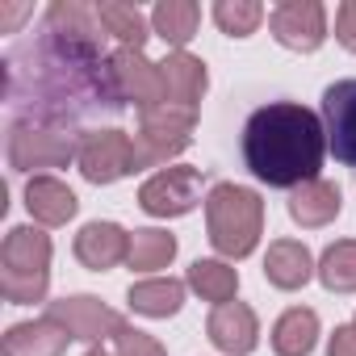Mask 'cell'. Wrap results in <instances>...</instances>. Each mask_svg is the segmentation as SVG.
<instances>
[{
	"label": "cell",
	"mask_w": 356,
	"mask_h": 356,
	"mask_svg": "<svg viewBox=\"0 0 356 356\" xmlns=\"http://www.w3.org/2000/svg\"><path fill=\"white\" fill-rule=\"evenodd\" d=\"M159 76H163V101L181 105V109H197V101L210 88L206 63L197 55H189V51H168L163 63H159Z\"/></svg>",
	"instance_id": "cell-14"
},
{
	"label": "cell",
	"mask_w": 356,
	"mask_h": 356,
	"mask_svg": "<svg viewBox=\"0 0 356 356\" xmlns=\"http://www.w3.org/2000/svg\"><path fill=\"white\" fill-rule=\"evenodd\" d=\"M30 13H34L30 5H0V26H5V30H13V26H17L22 17H30Z\"/></svg>",
	"instance_id": "cell-32"
},
{
	"label": "cell",
	"mask_w": 356,
	"mask_h": 356,
	"mask_svg": "<svg viewBox=\"0 0 356 356\" xmlns=\"http://www.w3.org/2000/svg\"><path fill=\"white\" fill-rule=\"evenodd\" d=\"M47 34L59 38V42H72V47H92V51H105L101 47V17H97V5H80V0H55L47 9Z\"/></svg>",
	"instance_id": "cell-16"
},
{
	"label": "cell",
	"mask_w": 356,
	"mask_h": 356,
	"mask_svg": "<svg viewBox=\"0 0 356 356\" xmlns=\"http://www.w3.org/2000/svg\"><path fill=\"white\" fill-rule=\"evenodd\" d=\"M339 185H331V181H306V185H298L293 193H289V218L298 222V227H306V231H314V227H327V222H335L339 218Z\"/></svg>",
	"instance_id": "cell-20"
},
{
	"label": "cell",
	"mask_w": 356,
	"mask_h": 356,
	"mask_svg": "<svg viewBox=\"0 0 356 356\" xmlns=\"http://www.w3.org/2000/svg\"><path fill=\"white\" fill-rule=\"evenodd\" d=\"M84 356H113V352H105V348H101V343H97V348H88V352H84Z\"/></svg>",
	"instance_id": "cell-33"
},
{
	"label": "cell",
	"mask_w": 356,
	"mask_h": 356,
	"mask_svg": "<svg viewBox=\"0 0 356 356\" xmlns=\"http://www.w3.org/2000/svg\"><path fill=\"white\" fill-rule=\"evenodd\" d=\"M206 331H210V343H214L218 352H227V356H248V352H256V343H260V318H256V310L243 306V302L214 306Z\"/></svg>",
	"instance_id": "cell-13"
},
{
	"label": "cell",
	"mask_w": 356,
	"mask_h": 356,
	"mask_svg": "<svg viewBox=\"0 0 356 356\" xmlns=\"http://www.w3.org/2000/svg\"><path fill=\"white\" fill-rule=\"evenodd\" d=\"M76 168L84 172V181L92 185H113L122 176L138 172V151H134V138L126 130H84L80 134V155H76Z\"/></svg>",
	"instance_id": "cell-7"
},
{
	"label": "cell",
	"mask_w": 356,
	"mask_h": 356,
	"mask_svg": "<svg viewBox=\"0 0 356 356\" xmlns=\"http://www.w3.org/2000/svg\"><path fill=\"white\" fill-rule=\"evenodd\" d=\"M193 126H197V109H181L168 101L138 109V134H134L138 168H159V163L176 159L193 143Z\"/></svg>",
	"instance_id": "cell-5"
},
{
	"label": "cell",
	"mask_w": 356,
	"mask_h": 356,
	"mask_svg": "<svg viewBox=\"0 0 356 356\" xmlns=\"http://www.w3.org/2000/svg\"><path fill=\"white\" fill-rule=\"evenodd\" d=\"M113 356H168V352H163V343H159L155 335H147V331H138V327H126V331L113 339Z\"/></svg>",
	"instance_id": "cell-29"
},
{
	"label": "cell",
	"mask_w": 356,
	"mask_h": 356,
	"mask_svg": "<svg viewBox=\"0 0 356 356\" xmlns=\"http://www.w3.org/2000/svg\"><path fill=\"white\" fill-rule=\"evenodd\" d=\"M80 155V138L42 126V122H13L9 130V168L13 172H38V168H67Z\"/></svg>",
	"instance_id": "cell-6"
},
{
	"label": "cell",
	"mask_w": 356,
	"mask_h": 356,
	"mask_svg": "<svg viewBox=\"0 0 356 356\" xmlns=\"http://www.w3.org/2000/svg\"><path fill=\"white\" fill-rule=\"evenodd\" d=\"M206 231L218 256L227 260H243L256 252L260 235H264V202L256 189L222 181L206 193Z\"/></svg>",
	"instance_id": "cell-3"
},
{
	"label": "cell",
	"mask_w": 356,
	"mask_h": 356,
	"mask_svg": "<svg viewBox=\"0 0 356 356\" xmlns=\"http://www.w3.org/2000/svg\"><path fill=\"white\" fill-rule=\"evenodd\" d=\"M335 38L343 51H356V0H343L335 9Z\"/></svg>",
	"instance_id": "cell-30"
},
{
	"label": "cell",
	"mask_w": 356,
	"mask_h": 356,
	"mask_svg": "<svg viewBox=\"0 0 356 356\" xmlns=\"http://www.w3.org/2000/svg\"><path fill=\"white\" fill-rule=\"evenodd\" d=\"M314 277L331 293H356V239H335L318 256V273Z\"/></svg>",
	"instance_id": "cell-27"
},
{
	"label": "cell",
	"mask_w": 356,
	"mask_h": 356,
	"mask_svg": "<svg viewBox=\"0 0 356 356\" xmlns=\"http://www.w3.org/2000/svg\"><path fill=\"white\" fill-rule=\"evenodd\" d=\"M5 76H9V101L13 105L30 101L26 122L67 130V122L84 118L88 109H101V105L122 109L109 76V55L92 47L59 42L51 34L38 47H30L22 59H9Z\"/></svg>",
	"instance_id": "cell-1"
},
{
	"label": "cell",
	"mask_w": 356,
	"mask_h": 356,
	"mask_svg": "<svg viewBox=\"0 0 356 356\" xmlns=\"http://www.w3.org/2000/svg\"><path fill=\"white\" fill-rule=\"evenodd\" d=\"M72 343V335L51 318H34V323H13L5 331V339H0V352L5 356H63Z\"/></svg>",
	"instance_id": "cell-18"
},
{
	"label": "cell",
	"mask_w": 356,
	"mask_h": 356,
	"mask_svg": "<svg viewBox=\"0 0 356 356\" xmlns=\"http://www.w3.org/2000/svg\"><path fill=\"white\" fill-rule=\"evenodd\" d=\"M273 352L277 356H310L318 343V314L310 306H289L273 323Z\"/></svg>",
	"instance_id": "cell-23"
},
{
	"label": "cell",
	"mask_w": 356,
	"mask_h": 356,
	"mask_svg": "<svg viewBox=\"0 0 356 356\" xmlns=\"http://www.w3.org/2000/svg\"><path fill=\"white\" fill-rule=\"evenodd\" d=\"M47 314L72 335V339H84V343H105V339H118L122 331H126V318L113 310V306H105L101 298H92V293H76V298H59V302H51L47 306Z\"/></svg>",
	"instance_id": "cell-9"
},
{
	"label": "cell",
	"mask_w": 356,
	"mask_h": 356,
	"mask_svg": "<svg viewBox=\"0 0 356 356\" xmlns=\"http://www.w3.org/2000/svg\"><path fill=\"white\" fill-rule=\"evenodd\" d=\"M314 273H318V264H314V256H310V248H306L302 239H277V243H268L264 281H268L273 289L293 293V289H302Z\"/></svg>",
	"instance_id": "cell-17"
},
{
	"label": "cell",
	"mask_w": 356,
	"mask_h": 356,
	"mask_svg": "<svg viewBox=\"0 0 356 356\" xmlns=\"http://www.w3.org/2000/svg\"><path fill=\"white\" fill-rule=\"evenodd\" d=\"M327 356H356V323L335 327V335L327 343Z\"/></svg>",
	"instance_id": "cell-31"
},
{
	"label": "cell",
	"mask_w": 356,
	"mask_h": 356,
	"mask_svg": "<svg viewBox=\"0 0 356 356\" xmlns=\"http://www.w3.org/2000/svg\"><path fill=\"white\" fill-rule=\"evenodd\" d=\"M26 210L42 227H63V222L76 218L80 202H76V193L59 181V176H30V185H26Z\"/></svg>",
	"instance_id": "cell-19"
},
{
	"label": "cell",
	"mask_w": 356,
	"mask_h": 356,
	"mask_svg": "<svg viewBox=\"0 0 356 356\" xmlns=\"http://www.w3.org/2000/svg\"><path fill=\"white\" fill-rule=\"evenodd\" d=\"M202 189H206L202 168H189V163L159 168L151 181H143L138 206H143L151 218H181V214H189V210L202 202Z\"/></svg>",
	"instance_id": "cell-8"
},
{
	"label": "cell",
	"mask_w": 356,
	"mask_h": 356,
	"mask_svg": "<svg viewBox=\"0 0 356 356\" xmlns=\"http://www.w3.org/2000/svg\"><path fill=\"white\" fill-rule=\"evenodd\" d=\"M109 76H113V92L118 101H134L138 109H151V105H163V76H159V63H151L143 51L134 47H118L109 55Z\"/></svg>",
	"instance_id": "cell-11"
},
{
	"label": "cell",
	"mask_w": 356,
	"mask_h": 356,
	"mask_svg": "<svg viewBox=\"0 0 356 356\" xmlns=\"http://www.w3.org/2000/svg\"><path fill=\"white\" fill-rule=\"evenodd\" d=\"M323 130L331 155L356 168V80H335L323 92Z\"/></svg>",
	"instance_id": "cell-12"
},
{
	"label": "cell",
	"mask_w": 356,
	"mask_h": 356,
	"mask_svg": "<svg viewBox=\"0 0 356 356\" xmlns=\"http://www.w3.org/2000/svg\"><path fill=\"white\" fill-rule=\"evenodd\" d=\"M268 30L285 51L310 55L327 42V9L318 0H281L268 13Z\"/></svg>",
	"instance_id": "cell-10"
},
{
	"label": "cell",
	"mask_w": 356,
	"mask_h": 356,
	"mask_svg": "<svg viewBox=\"0 0 356 356\" xmlns=\"http://www.w3.org/2000/svg\"><path fill=\"white\" fill-rule=\"evenodd\" d=\"M51 235L42 227H13L0 248V293L13 306H34L51 289Z\"/></svg>",
	"instance_id": "cell-4"
},
{
	"label": "cell",
	"mask_w": 356,
	"mask_h": 356,
	"mask_svg": "<svg viewBox=\"0 0 356 356\" xmlns=\"http://www.w3.org/2000/svg\"><path fill=\"white\" fill-rule=\"evenodd\" d=\"M189 289H193L202 302L227 306V302H235V293H239V273H235V264H227V260H193V264H189Z\"/></svg>",
	"instance_id": "cell-25"
},
{
	"label": "cell",
	"mask_w": 356,
	"mask_h": 356,
	"mask_svg": "<svg viewBox=\"0 0 356 356\" xmlns=\"http://www.w3.org/2000/svg\"><path fill=\"white\" fill-rule=\"evenodd\" d=\"M97 17H101V30L118 38L122 47L143 51L151 38V17L138 5H130V0H97Z\"/></svg>",
	"instance_id": "cell-24"
},
{
	"label": "cell",
	"mask_w": 356,
	"mask_h": 356,
	"mask_svg": "<svg viewBox=\"0 0 356 356\" xmlns=\"http://www.w3.org/2000/svg\"><path fill=\"white\" fill-rule=\"evenodd\" d=\"M327 155V130L323 113L298 105V101H273L260 105L243 126V159L256 181L268 189H298L306 181H318V168Z\"/></svg>",
	"instance_id": "cell-2"
},
{
	"label": "cell",
	"mask_w": 356,
	"mask_h": 356,
	"mask_svg": "<svg viewBox=\"0 0 356 356\" xmlns=\"http://www.w3.org/2000/svg\"><path fill=\"white\" fill-rule=\"evenodd\" d=\"M202 26V5L197 0H159L151 9V34H159L172 51H185Z\"/></svg>",
	"instance_id": "cell-22"
},
{
	"label": "cell",
	"mask_w": 356,
	"mask_h": 356,
	"mask_svg": "<svg viewBox=\"0 0 356 356\" xmlns=\"http://www.w3.org/2000/svg\"><path fill=\"white\" fill-rule=\"evenodd\" d=\"M264 17H268V13H264L260 0H218V5H214V22H218V30L231 34V38L256 34V26H260Z\"/></svg>",
	"instance_id": "cell-28"
},
{
	"label": "cell",
	"mask_w": 356,
	"mask_h": 356,
	"mask_svg": "<svg viewBox=\"0 0 356 356\" xmlns=\"http://www.w3.org/2000/svg\"><path fill=\"white\" fill-rule=\"evenodd\" d=\"M130 256V231L118 222H88L76 235V260L92 273H109Z\"/></svg>",
	"instance_id": "cell-15"
},
{
	"label": "cell",
	"mask_w": 356,
	"mask_h": 356,
	"mask_svg": "<svg viewBox=\"0 0 356 356\" xmlns=\"http://www.w3.org/2000/svg\"><path fill=\"white\" fill-rule=\"evenodd\" d=\"M172 256H176V235H168V231H159V227H147V231H134V235H130V256H126V264H130L134 273H159V268L172 264Z\"/></svg>",
	"instance_id": "cell-26"
},
{
	"label": "cell",
	"mask_w": 356,
	"mask_h": 356,
	"mask_svg": "<svg viewBox=\"0 0 356 356\" xmlns=\"http://www.w3.org/2000/svg\"><path fill=\"white\" fill-rule=\"evenodd\" d=\"M185 289L189 281H176V277H151V281H134L126 302L134 314L143 318H172L176 310L185 306Z\"/></svg>",
	"instance_id": "cell-21"
}]
</instances>
